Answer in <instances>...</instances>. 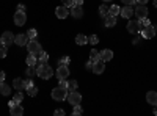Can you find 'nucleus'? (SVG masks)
I'll list each match as a JSON object with an SVG mask.
<instances>
[{
	"label": "nucleus",
	"mask_w": 157,
	"mask_h": 116,
	"mask_svg": "<svg viewBox=\"0 0 157 116\" xmlns=\"http://www.w3.org/2000/svg\"><path fill=\"white\" fill-rule=\"evenodd\" d=\"M36 75L41 77L43 80H49L50 77H54V69H52L47 63H39L36 64Z\"/></svg>",
	"instance_id": "obj_1"
},
{
	"label": "nucleus",
	"mask_w": 157,
	"mask_h": 116,
	"mask_svg": "<svg viewBox=\"0 0 157 116\" xmlns=\"http://www.w3.org/2000/svg\"><path fill=\"white\" fill-rule=\"evenodd\" d=\"M50 96H52V99L57 100V102H63L64 99H68V89H64L61 86H57V88L52 89Z\"/></svg>",
	"instance_id": "obj_2"
},
{
	"label": "nucleus",
	"mask_w": 157,
	"mask_h": 116,
	"mask_svg": "<svg viewBox=\"0 0 157 116\" xmlns=\"http://www.w3.org/2000/svg\"><path fill=\"white\" fill-rule=\"evenodd\" d=\"M14 35H13L11 32H5L2 36H0V44L5 46V47H10L11 44H14Z\"/></svg>",
	"instance_id": "obj_3"
},
{
	"label": "nucleus",
	"mask_w": 157,
	"mask_h": 116,
	"mask_svg": "<svg viewBox=\"0 0 157 116\" xmlns=\"http://www.w3.org/2000/svg\"><path fill=\"white\" fill-rule=\"evenodd\" d=\"M27 47H29V54H33V55H39L41 54V44H39L36 39H29L27 43Z\"/></svg>",
	"instance_id": "obj_4"
},
{
	"label": "nucleus",
	"mask_w": 157,
	"mask_h": 116,
	"mask_svg": "<svg viewBox=\"0 0 157 116\" xmlns=\"http://www.w3.org/2000/svg\"><path fill=\"white\" fill-rule=\"evenodd\" d=\"M68 102H69L72 107H74V105H78V104L82 102V96H80V93H78L77 89H75V91L68 93Z\"/></svg>",
	"instance_id": "obj_5"
},
{
	"label": "nucleus",
	"mask_w": 157,
	"mask_h": 116,
	"mask_svg": "<svg viewBox=\"0 0 157 116\" xmlns=\"http://www.w3.org/2000/svg\"><path fill=\"white\" fill-rule=\"evenodd\" d=\"M141 36L145 38V39H151V38L155 36V28H154V25H146V27H143L141 28Z\"/></svg>",
	"instance_id": "obj_6"
},
{
	"label": "nucleus",
	"mask_w": 157,
	"mask_h": 116,
	"mask_svg": "<svg viewBox=\"0 0 157 116\" xmlns=\"http://www.w3.org/2000/svg\"><path fill=\"white\" fill-rule=\"evenodd\" d=\"M55 75H57L58 80H66L68 77H69V69H68V66H58Z\"/></svg>",
	"instance_id": "obj_7"
},
{
	"label": "nucleus",
	"mask_w": 157,
	"mask_h": 116,
	"mask_svg": "<svg viewBox=\"0 0 157 116\" xmlns=\"http://www.w3.org/2000/svg\"><path fill=\"white\" fill-rule=\"evenodd\" d=\"M25 21H27V14H25V11H16L14 14V24L17 25V27H22V25L25 24Z\"/></svg>",
	"instance_id": "obj_8"
},
{
	"label": "nucleus",
	"mask_w": 157,
	"mask_h": 116,
	"mask_svg": "<svg viewBox=\"0 0 157 116\" xmlns=\"http://www.w3.org/2000/svg\"><path fill=\"white\" fill-rule=\"evenodd\" d=\"M127 30H129V33H140L141 32L140 21H129L127 22Z\"/></svg>",
	"instance_id": "obj_9"
},
{
	"label": "nucleus",
	"mask_w": 157,
	"mask_h": 116,
	"mask_svg": "<svg viewBox=\"0 0 157 116\" xmlns=\"http://www.w3.org/2000/svg\"><path fill=\"white\" fill-rule=\"evenodd\" d=\"M134 14L138 19H145V17H148V8L145 5H137V8L134 9Z\"/></svg>",
	"instance_id": "obj_10"
},
{
	"label": "nucleus",
	"mask_w": 157,
	"mask_h": 116,
	"mask_svg": "<svg viewBox=\"0 0 157 116\" xmlns=\"http://www.w3.org/2000/svg\"><path fill=\"white\" fill-rule=\"evenodd\" d=\"M69 8H66L64 5H61V6H57V9H55V14H57V17L58 19H66L68 16H69Z\"/></svg>",
	"instance_id": "obj_11"
},
{
	"label": "nucleus",
	"mask_w": 157,
	"mask_h": 116,
	"mask_svg": "<svg viewBox=\"0 0 157 116\" xmlns=\"http://www.w3.org/2000/svg\"><path fill=\"white\" fill-rule=\"evenodd\" d=\"M99 58H101L104 63L110 61V60L113 58V52H112L110 49H104V50H101V52H99Z\"/></svg>",
	"instance_id": "obj_12"
},
{
	"label": "nucleus",
	"mask_w": 157,
	"mask_h": 116,
	"mask_svg": "<svg viewBox=\"0 0 157 116\" xmlns=\"http://www.w3.org/2000/svg\"><path fill=\"white\" fill-rule=\"evenodd\" d=\"M104 24H105V27H115L116 25V16L107 13V14L104 16Z\"/></svg>",
	"instance_id": "obj_13"
},
{
	"label": "nucleus",
	"mask_w": 157,
	"mask_h": 116,
	"mask_svg": "<svg viewBox=\"0 0 157 116\" xmlns=\"http://www.w3.org/2000/svg\"><path fill=\"white\" fill-rule=\"evenodd\" d=\"M14 43L17 44V46H27V43H29V36L27 35H24V33H21V35H16V38H14Z\"/></svg>",
	"instance_id": "obj_14"
},
{
	"label": "nucleus",
	"mask_w": 157,
	"mask_h": 116,
	"mask_svg": "<svg viewBox=\"0 0 157 116\" xmlns=\"http://www.w3.org/2000/svg\"><path fill=\"white\" fill-rule=\"evenodd\" d=\"M10 113H11L13 116H22V114H24V108H22V105L14 104L13 107H10Z\"/></svg>",
	"instance_id": "obj_15"
},
{
	"label": "nucleus",
	"mask_w": 157,
	"mask_h": 116,
	"mask_svg": "<svg viewBox=\"0 0 157 116\" xmlns=\"http://www.w3.org/2000/svg\"><path fill=\"white\" fill-rule=\"evenodd\" d=\"M71 14H72L74 17H77V19H82V17H83V9H82V6L74 5V6L71 8Z\"/></svg>",
	"instance_id": "obj_16"
},
{
	"label": "nucleus",
	"mask_w": 157,
	"mask_h": 116,
	"mask_svg": "<svg viewBox=\"0 0 157 116\" xmlns=\"http://www.w3.org/2000/svg\"><path fill=\"white\" fill-rule=\"evenodd\" d=\"M120 14H121L123 17L129 19V17H132V16H134V9H132V6L124 5V8H121V13H120Z\"/></svg>",
	"instance_id": "obj_17"
},
{
	"label": "nucleus",
	"mask_w": 157,
	"mask_h": 116,
	"mask_svg": "<svg viewBox=\"0 0 157 116\" xmlns=\"http://www.w3.org/2000/svg\"><path fill=\"white\" fill-rule=\"evenodd\" d=\"M104 69H105V64H104L102 60H98V61L93 64V72H94V74H102Z\"/></svg>",
	"instance_id": "obj_18"
},
{
	"label": "nucleus",
	"mask_w": 157,
	"mask_h": 116,
	"mask_svg": "<svg viewBox=\"0 0 157 116\" xmlns=\"http://www.w3.org/2000/svg\"><path fill=\"white\" fill-rule=\"evenodd\" d=\"M146 102H148L149 105H157V93L155 91L146 93Z\"/></svg>",
	"instance_id": "obj_19"
},
{
	"label": "nucleus",
	"mask_w": 157,
	"mask_h": 116,
	"mask_svg": "<svg viewBox=\"0 0 157 116\" xmlns=\"http://www.w3.org/2000/svg\"><path fill=\"white\" fill-rule=\"evenodd\" d=\"M0 94H3V96H10L11 94V88L5 82H0Z\"/></svg>",
	"instance_id": "obj_20"
},
{
	"label": "nucleus",
	"mask_w": 157,
	"mask_h": 116,
	"mask_svg": "<svg viewBox=\"0 0 157 116\" xmlns=\"http://www.w3.org/2000/svg\"><path fill=\"white\" fill-rule=\"evenodd\" d=\"M75 44H78V46L88 44V36H85V35H77V36H75Z\"/></svg>",
	"instance_id": "obj_21"
},
{
	"label": "nucleus",
	"mask_w": 157,
	"mask_h": 116,
	"mask_svg": "<svg viewBox=\"0 0 157 116\" xmlns=\"http://www.w3.org/2000/svg\"><path fill=\"white\" fill-rule=\"evenodd\" d=\"M13 86L16 88V91H22V89H24V80L17 77V79L13 80Z\"/></svg>",
	"instance_id": "obj_22"
},
{
	"label": "nucleus",
	"mask_w": 157,
	"mask_h": 116,
	"mask_svg": "<svg viewBox=\"0 0 157 116\" xmlns=\"http://www.w3.org/2000/svg\"><path fill=\"white\" fill-rule=\"evenodd\" d=\"M25 63H27V66H36V64H38V60H36V55H33V54H30V55L27 57V60H25Z\"/></svg>",
	"instance_id": "obj_23"
},
{
	"label": "nucleus",
	"mask_w": 157,
	"mask_h": 116,
	"mask_svg": "<svg viewBox=\"0 0 157 116\" xmlns=\"http://www.w3.org/2000/svg\"><path fill=\"white\" fill-rule=\"evenodd\" d=\"M109 13H110V14H113V16H120L121 8L118 6V5H112V6H109Z\"/></svg>",
	"instance_id": "obj_24"
},
{
	"label": "nucleus",
	"mask_w": 157,
	"mask_h": 116,
	"mask_svg": "<svg viewBox=\"0 0 157 116\" xmlns=\"http://www.w3.org/2000/svg\"><path fill=\"white\" fill-rule=\"evenodd\" d=\"M69 63H71V58L66 55V57H61V58L58 60V66H68Z\"/></svg>",
	"instance_id": "obj_25"
},
{
	"label": "nucleus",
	"mask_w": 157,
	"mask_h": 116,
	"mask_svg": "<svg viewBox=\"0 0 157 116\" xmlns=\"http://www.w3.org/2000/svg\"><path fill=\"white\" fill-rule=\"evenodd\" d=\"M90 60L93 61V63H96L98 60H101V58H99V52H98V50H94V49L91 50V52H90Z\"/></svg>",
	"instance_id": "obj_26"
},
{
	"label": "nucleus",
	"mask_w": 157,
	"mask_h": 116,
	"mask_svg": "<svg viewBox=\"0 0 157 116\" xmlns=\"http://www.w3.org/2000/svg\"><path fill=\"white\" fill-rule=\"evenodd\" d=\"M77 82L75 80H68V93H71V91H75L77 89Z\"/></svg>",
	"instance_id": "obj_27"
},
{
	"label": "nucleus",
	"mask_w": 157,
	"mask_h": 116,
	"mask_svg": "<svg viewBox=\"0 0 157 116\" xmlns=\"http://www.w3.org/2000/svg\"><path fill=\"white\" fill-rule=\"evenodd\" d=\"M27 93H29V96H30V97H35V96L38 94V86L32 85L30 88H27Z\"/></svg>",
	"instance_id": "obj_28"
},
{
	"label": "nucleus",
	"mask_w": 157,
	"mask_h": 116,
	"mask_svg": "<svg viewBox=\"0 0 157 116\" xmlns=\"http://www.w3.org/2000/svg\"><path fill=\"white\" fill-rule=\"evenodd\" d=\"M13 100H14L16 104H21V102L24 100V94H22V93H19V91H17V93H14V96H13Z\"/></svg>",
	"instance_id": "obj_29"
},
{
	"label": "nucleus",
	"mask_w": 157,
	"mask_h": 116,
	"mask_svg": "<svg viewBox=\"0 0 157 116\" xmlns=\"http://www.w3.org/2000/svg\"><path fill=\"white\" fill-rule=\"evenodd\" d=\"M47 60H49V54L41 50V54H39V63H47Z\"/></svg>",
	"instance_id": "obj_30"
},
{
	"label": "nucleus",
	"mask_w": 157,
	"mask_h": 116,
	"mask_svg": "<svg viewBox=\"0 0 157 116\" xmlns=\"http://www.w3.org/2000/svg\"><path fill=\"white\" fill-rule=\"evenodd\" d=\"M25 74H27V77H33V75H36V68H35V66H29L27 69H25Z\"/></svg>",
	"instance_id": "obj_31"
},
{
	"label": "nucleus",
	"mask_w": 157,
	"mask_h": 116,
	"mask_svg": "<svg viewBox=\"0 0 157 116\" xmlns=\"http://www.w3.org/2000/svg\"><path fill=\"white\" fill-rule=\"evenodd\" d=\"M88 43H90V44H93V46H96V44L99 43L98 35H91V36H88Z\"/></svg>",
	"instance_id": "obj_32"
},
{
	"label": "nucleus",
	"mask_w": 157,
	"mask_h": 116,
	"mask_svg": "<svg viewBox=\"0 0 157 116\" xmlns=\"http://www.w3.org/2000/svg\"><path fill=\"white\" fill-rule=\"evenodd\" d=\"M27 36H29V39H36V36H38V32L35 28H30L27 32Z\"/></svg>",
	"instance_id": "obj_33"
},
{
	"label": "nucleus",
	"mask_w": 157,
	"mask_h": 116,
	"mask_svg": "<svg viewBox=\"0 0 157 116\" xmlns=\"http://www.w3.org/2000/svg\"><path fill=\"white\" fill-rule=\"evenodd\" d=\"M107 13H109V6H105V5H101V6H99V14H101L102 17L105 16Z\"/></svg>",
	"instance_id": "obj_34"
},
{
	"label": "nucleus",
	"mask_w": 157,
	"mask_h": 116,
	"mask_svg": "<svg viewBox=\"0 0 157 116\" xmlns=\"http://www.w3.org/2000/svg\"><path fill=\"white\" fill-rule=\"evenodd\" d=\"M82 113H83V110H82L80 104H78V105H74V110H72V114H74V116H77V114H82Z\"/></svg>",
	"instance_id": "obj_35"
},
{
	"label": "nucleus",
	"mask_w": 157,
	"mask_h": 116,
	"mask_svg": "<svg viewBox=\"0 0 157 116\" xmlns=\"http://www.w3.org/2000/svg\"><path fill=\"white\" fill-rule=\"evenodd\" d=\"M6 54H8V47L0 46V58H5V57H6Z\"/></svg>",
	"instance_id": "obj_36"
},
{
	"label": "nucleus",
	"mask_w": 157,
	"mask_h": 116,
	"mask_svg": "<svg viewBox=\"0 0 157 116\" xmlns=\"http://www.w3.org/2000/svg\"><path fill=\"white\" fill-rule=\"evenodd\" d=\"M63 5L66 8H72L74 6V0H63Z\"/></svg>",
	"instance_id": "obj_37"
},
{
	"label": "nucleus",
	"mask_w": 157,
	"mask_h": 116,
	"mask_svg": "<svg viewBox=\"0 0 157 116\" xmlns=\"http://www.w3.org/2000/svg\"><path fill=\"white\" fill-rule=\"evenodd\" d=\"M140 21V24H141V28L143 27H146V25H151V22L148 21V17H145V19H138Z\"/></svg>",
	"instance_id": "obj_38"
},
{
	"label": "nucleus",
	"mask_w": 157,
	"mask_h": 116,
	"mask_svg": "<svg viewBox=\"0 0 157 116\" xmlns=\"http://www.w3.org/2000/svg\"><path fill=\"white\" fill-rule=\"evenodd\" d=\"M32 85H33V82H32L30 79H29V80H24V89H27V88H30Z\"/></svg>",
	"instance_id": "obj_39"
},
{
	"label": "nucleus",
	"mask_w": 157,
	"mask_h": 116,
	"mask_svg": "<svg viewBox=\"0 0 157 116\" xmlns=\"http://www.w3.org/2000/svg\"><path fill=\"white\" fill-rule=\"evenodd\" d=\"M121 2H123L124 5H129V6H132V5H135V0H121Z\"/></svg>",
	"instance_id": "obj_40"
},
{
	"label": "nucleus",
	"mask_w": 157,
	"mask_h": 116,
	"mask_svg": "<svg viewBox=\"0 0 157 116\" xmlns=\"http://www.w3.org/2000/svg\"><path fill=\"white\" fill-rule=\"evenodd\" d=\"M58 86H61V88H64V89H68V80H60V85Z\"/></svg>",
	"instance_id": "obj_41"
},
{
	"label": "nucleus",
	"mask_w": 157,
	"mask_h": 116,
	"mask_svg": "<svg viewBox=\"0 0 157 116\" xmlns=\"http://www.w3.org/2000/svg\"><path fill=\"white\" fill-rule=\"evenodd\" d=\"M55 114H57V116H64V114H66V111L61 110V108H58V110H55Z\"/></svg>",
	"instance_id": "obj_42"
},
{
	"label": "nucleus",
	"mask_w": 157,
	"mask_h": 116,
	"mask_svg": "<svg viewBox=\"0 0 157 116\" xmlns=\"http://www.w3.org/2000/svg\"><path fill=\"white\" fill-rule=\"evenodd\" d=\"M93 64H94V63H93V61L90 60V61L86 63V69H88V71H93Z\"/></svg>",
	"instance_id": "obj_43"
},
{
	"label": "nucleus",
	"mask_w": 157,
	"mask_h": 116,
	"mask_svg": "<svg viewBox=\"0 0 157 116\" xmlns=\"http://www.w3.org/2000/svg\"><path fill=\"white\" fill-rule=\"evenodd\" d=\"M135 2H137L138 5H146V3H148V0H135Z\"/></svg>",
	"instance_id": "obj_44"
},
{
	"label": "nucleus",
	"mask_w": 157,
	"mask_h": 116,
	"mask_svg": "<svg viewBox=\"0 0 157 116\" xmlns=\"http://www.w3.org/2000/svg\"><path fill=\"white\" fill-rule=\"evenodd\" d=\"M74 5H78V6H82V5H83V0H74Z\"/></svg>",
	"instance_id": "obj_45"
},
{
	"label": "nucleus",
	"mask_w": 157,
	"mask_h": 116,
	"mask_svg": "<svg viewBox=\"0 0 157 116\" xmlns=\"http://www.w3.org/2000/svg\"><path fill=\"white\" fill-rule=\"evenodd\" d=\"M0 82H5V72L0 71Z\"/></svg>",
	"instance_id": "obj_46"
},
{
	"label": "nucleus",
	"mask_w": 157,
	"mask_h": 116,
	"mask_svg": "<svg viewBox=\"0 0 157 116\" xmlns=\"http://www.w3.org/2000/svg\"><path fill=\"white\" fill-rule=\"evenodd\" d=\"M17 9H19V11H25V5L19 3V5H17Z\"/></svg>",
	"instance_id": "obj_47"
},
{
	"label": "nucleus",
	"mask_w": 157,
	"mask_h": 116,
	"mask_svg": "<svg viewBox=\"0 0 157 116\" xmlns=\"http://www.w3.org/2000/svg\"><path fill=\"white\" fill-rule=\"evenodd\" d=\"M138 43H140V36H137L135 39H134V44H138Z\"/></svg>",
	"instance_id": "obj_48"
},
{
	"label": "nucleus",
	"mask_w": 157,
	"mask_h": 116,
	"mask_svg": "<svg viewBox=\"0 0 157 116\" xmlns=\"http://www.w3.org/2000/svg\"><path fill=\"white\" fill-rule=\"evenodd\" d=\"M152 113H154V114H157V105H154V110H152Z\"/></svg>",
	"instance_id": "obj_49"
},
{
	"label": "nucleus",
	"mask_w": 157,
	"mask_h": 116,
	"mask_svg": "<svg viewBox=\"0 0 157 116\" xmlns=\"http://www.w3.org/2000/svg\"><path fill=\"white\" fill-rule=\"evenodd\" d=\"M154 6L157 8V0H154Z\"/></svg>",
	"instance_id": "obj_50"
},
{
	"label": "nucleus",
	"mask_w": 157,
	"mask_h": 116,
	"mask_svg": "<svg viewBox=\"0 0 157 116\" xmlns=\"http://www.w3.org/2000/svg\"><path fill=\"white\" fill-rule=\"evenodd\" d=\"M102 2H110V0H102Z\"/></svg>",
	"instance_id": "obj_51"
}]
</instances>
